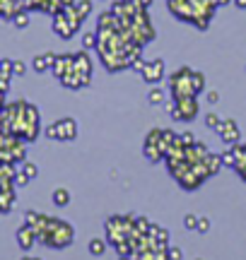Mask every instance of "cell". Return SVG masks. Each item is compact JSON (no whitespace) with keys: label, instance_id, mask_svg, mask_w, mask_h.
Returning <instances> with one entry per match:
<instances>
[{"label":"cell","instance_id":"6da1fadb","mask_svg":"<svg viewBox=\"0 0 246 260\" xmlns=\"http://www.w3.org/2000/svg\"><path fill=\"white\" fill-rule=\"evenodd\" d=\"M3 133H15L24 142H34L41 133V113L34 104L12 102L3 106Z\"/></svg>","mask_w":246,"mask_h":260},{"label":"cell","instance_id":"7a4b0ae2","mask_svg":"<svg viewBox=\"0 0 246 260\" xmlns=\"http://www.w3.org/2000/svg\"><path fill=\"white\" fill-rule=\"evenodd\" d=\"M24 222L34 226L39 243H44L48 248H68L73 243V239H75V229L66 219H56V217L29 210L24 214Z\"/></svg>","mask_w":246,"mask_h":260},{"label":"cell","instance_id":"3957f363","mask_svg":"<svg viewBox=\"0 0 246 260\" xmlns=\"http://www.w3.org/2000/svg\"><path fill=\"white\" fill-rule=\"evenodd\" d=\"M169 3V12L181 22H191L198 29H208L210 19L215 15L218 0H167Z\"/></svg>","mask_w":246,"mask_h":260},{"label":"cell","instance_id":"277c9868","mask_svg":"<svg viewBox=\"0 0 246 260\" xmlns=\"http://www.w3.org/2000/svg\"><path fill=\"white\" fill-rule=\"evenodd\" d=\"M169 89L174 99H179V96H198L205 89V77L198 70L181 68L169 77Z\"/></svg>","mask_w":246,"mask_h":260},{"label":"cell","instance_id":"5b68a950","mask_svg":"<svg viewBox=\"0 0 246 260\" xmlns=\"http://www.w3.org/2000/svg\"><path fill=\"white\" fill-rule=\"evenodd\" d=\"M179 138L174 130H164V128H155L147 133V138L142 142V154L150 164H157L162 159H167V152H169L171 142Z\"/></svg>","mask_w":246,"mask_h":260},{"label":"cell","instance_id":"8992f818","mask_svg":"<svg viewBox=\"0 0 246 260\" xmlns=\"http://www.w3.org/2000/svg\"><path fill=\"white\" fill-rule=\"evenodd\" d=\"M27 159V147L24 140L17 138L15 133H3L0 135V161H10V164H24Z\"/></svg>","mask_w":246,"mask_h":260},{"label":"cell","instance_id":"52a82bcc","mask_svg":"<svg viewBox=\"0 0 246 260\" xmlns=\"http://www.w3.org/2000/svg\"><path fill=\"white\" fill-rule=\"evenodd\" d=\"M80 24H82V15L77 12L75 5H70V8L60 10L58 15H53V31L60 39H73L75 31L80 29Z\"/></svg>","mask_w":246,"mask_h":260},{"label":"cell","instance_id":"ba28073f","mask_svg":"<svg viewBox=\"0 0 246 260\" xmlns=\"http://www.w3.org/2000/svg\"><path fill=\"white\" fill-rule=\"evenodd\" d=\"M169 116L179 123H191L198 116V102L196 96H179L169 104Z\"/></svg>","mask_w":246,"mask_h":260},{"label":"cell","instance_id":"9c48e42d","mask_svg":"<svg viewBox=\"0 0 246 260\" xmlns=\"http://www.w3.org/2000/svg\"><path fill=\"white\" fill-rule=\"evenodd\" d=\"M48 140H60V142H70L77 138V121L75 118H60V121L51 123L46 128Z\"/></svg>","mask_w":246,"mask_h":260},{"label":"cell","instance_id":"30bf717a","mask_svg":"<svg viewBox=\"0 0 246 260\" xmlns=\"http://www.w3.org/2000/svg\"><path fill=\"white\" fill-rule=\"evenodd\" d=\"M19 10H41V12H48V15H58L60 10L75 5V0H17Z\"/></svg>","mask_w":246,"mask_h":260},{"label":"cell","instance_id":"8fae6325","mask_svg":"<svg viewBox=\"0 0 246 260\" xmlns=\"http://www.w3.org/2000/svg\"><path fill=\"white\" fill-rule=\"evenodd\" d=\"M220 135V140L227 145V147H232V145H239V138H241V130H239L237 121H232V118H227V121L220 123V128L215 130Z\"/></svg>","mask_w":246,"mask_h":260},{"label":"cell","instance_id":"7c38bea8","mask_svg":"<svg viewBox=\"0 0 246 260\" xmlns=\"http://www.w3.org/2000/svg\"><path fill=\"white\" fill-rule=\"evenodd\" d=\"M142 80L147 84H160L162 80H164V60L162 58H157V60H150V63H145V68H142Z\"/></svg>","mask_w":246,"mask_h":260},{"label":"cell","instance_id":"4fadbf2b","mask_svg":"<svg viewBox=\"0 0 246 260\" xmlns=\"http://www.w3.org/2000/svg\"><path fill=\"white\" fill-rule=\"evenodd\" d=\"M75 70L80 73V77H82V82H85V87H87L89 80H92V58L87 56V51L75 53Z\"/></svg>","mask_w":246,"mask_h":260},{"label":"cell","instance_id":"5bb4252c","mask_svg":"<svg viewBox=\"0 0 246 260\" xmlns=\"http://www.w3.org/2000/svg\"><path fill=\"white\" fill-rule=\"evenodd\" d=\"M37 241H39V239H37V232H34V226L24 222V224H22V226L17 229V243H19V248H22V251H29V248H32V246H34Z\"/></svg>","mask_w":246,"mask_h":260},{"label":"cell","instance_id":"9a60e30c","mask_svg":"<svg viewBox=\"0 0 246 260\" xmlns=\"http://www.w3.org/2000/svg\"><path fill=\"white\" fill-rule=\"evenodd\" d=\"M73 68H75V56H58L56 63H53V75H56L58 80H63Z\"/></svg>","mask_w":246,"mask_h":260},{"label":"cell","instance_id":"2e32d148","mask_svg":"<svg viewBox=\"0 0 246 260\" xmlns=\"http://www.w3.org/2000/svg\"><path fill=\"white\" fill-rule=\"evenodd\" d=\"M232 147H234V152H237V164H234V171L239 174L241 181H246V142L244 145L239 142V145H232Z\"/></svg>","mask_w":246,"mask_h":260},{"label":"cell","instance_id":"e0dca14e","mask_svg":"<svg viewBox=\"0 0 246 260\" xmlns=\"http://www.w3.org/2000/svg\"><path fill=\"white\" fill-rule=\"evenodd\" d=\"M56 53H51V51H46V53H41V56L34 58V70L37 73H44V70H53V63H56Z\"/></svg>","mask_w":246,"mask_h":260},{"label":"cell","instance_id":"ac0fdd59","mask_svg":"<svg viewBox=\"0 0 246 260\" xmlns=\"http://www.w3.org/2000/svg\"><path fill=\"white\" fill-rule=\"evenodd\" d=\"M0 68H3V84H0V92L3 94H8V89H10V77H12V60H8V58H5V60H3V63H0Z\"/></svg>","mask_w":246,"mask_h":260},{"label":"cell","instance_id":"d6986e66","mask_svg":"<svg viewBox=\"0 0 246 260\" xmlns=\"http://www.w3.org/2000/svg\"><path fill=\"white\" fill-rule=\"evenodd\" d=\"M17 0H0V15H3V19H12L15 15H17Z\"/></svg>","mask_w":246,"mask_h":260},{"label":"cell","instance_id":"ffe728a7","mask_svg":"<svg viewBox=\"0 0 246 260\" xmlns=\"http://www.w3.org/2000/svg\"><path fill=\"white\" fill-rule=\"evenodd\" d=\"M53 205H58V207H68L70 205V193L66 188H56L53 190Z\"/></svg>","mask_w":246,"mask_h":260},{"label":"cell","instance_id":"44dd1931","mask_svg":"<svg viewBox=\"0 0 246 260\" xmlns=\"http://www.w3.org/2000/svg\"><path fill=\"white\" fill-rule=\"evenodd\" d=\"M106 246H109V241H104V239H92V241H89V253L99 258V255L106 253Z\"/></svg>","mask_w":246,"mask_h":260},{"label":"cell","instance_id":"7402d4cb","mask_svg":"<svg viewBox=\"0 0 246 260\" xmlns=\"http://www.w3.org/2000/svg\"><path fill=\"white\" fill-rule=\"evenodd\" d=\"M147 102H150L152 106H162V104H164V92H162L157 84H155V89L147 92Z\"/></svg>","mask_w":246,"mask_h":260},{"label":"cell","instance_id":"603a6c76","mask_svg":"<svg viewBox=\"0 0 246 260\" xmlns=\"http://www.w3.org/2000/svg\"><path fill=\"white\" fill-rule=\"evenodd\" d=\"M15 27L17 29H27L29 27V10H17V15L12 17Z\"/></svg>","mask_w":246,"mask_h":260},{"label":"cell","instance_id":"cb8c5ba5","mask_svg":"<svg viewBox=\"0 0 246 260\" xmlns=\"http://www.w3.org/2000/svg\"><path fill=\"white\" fill-rule=\"evenodd\" d=\"M75 8H77V12L82 15V19L89 17V12H92V0H77Z\"/></svg>","mask_w":246,"mask_h":260},{"label":"cell","instance_id":"d4e9b609","mask_svg":"<svg viewBox=\"0 0 246 260\" xmlns=\"http://www.w3.org/2000/svg\"><path fill=\"white\" fill-rule=\"evenodd\" d=\"M198 219L200 217H196V214H186V217H183V226H186L189 232H198Z\"/></svg>","mask_w":246,"mask_h":260},{"label":"cell","instance_id":"484cf974","mask_svg":"<svg viewBox=\"0 0 246 260\" xmlns=\"http://www.w3.org/2000/svg\"><path fill=\"white\" fill-rule=\"evenodd\" d=\"M97 44H99V34H92V31H89V34H85V37H82V46L85 48H97Z\"/></svg>","mask_w":246,"mask_h":260},{"label":"cell","instance_id":"4316f807","mask_svg":"<svg viewBox=\"0 0 246 260\" xmlns=\"http://www.w3.org/2000/svg\"><path fill=\"white\" fill-rule=\"evenodd\" d=\"M220 123H222V118H220L218 113H212V111H210L208 116H205V125H208V128L218 130V128H220Z\"/></svg>","mask_w":246,"mask_h":260},{"label":"cell","instance_id":"83f0119b","mask_svg":"<svg viewBox=\"0 0 246 260\" xmlns=\"http://www.w3.org/2000/svg\"><path fill=\"white\" fill-rule=\"evenodd\" d=\"M19 169H22V171H24L29 178H37L39 176V167H37V164H32V161H24V164H22Z\"/></svg>","mask_w":246,"mask_h":260},{"label":"cell","instance_id":"f1b7e54d","mask_svg":"<svg viewBox=\"0 0 246 260\" xmlns=\"http://www.w3.org/2000/svg\"><path fill=\"white\" fill-rule=\"evenodd\" d=\"M29 181H32V178L27 176V174H24V171H22V169H19L17 171V178H15V183H17V188H22V186H27Z\"/></svg>","mask_w":246,"mask_h":260},{"label":"cell","instance_id":"f546056e","mask_svg":"<svg viewBox=\"0 0 246 260\" xmlns=\"http://www.w3.org/2000/svg\"><path fill=\"white\" fill-rule=\"evenodd\" d=\"M169 258L171 260H183V251L179 246H169Z\"/></svg>","mask_w":246,"mask_h":260},{"label":"cell","instance_id":"4dcf8cb0","mask_svg":"<svg viewBox=\"0 0 246 260\" xmlns=\"http://www.w3.org/2000/svg\"><path fill=\"white\" fill-rule=\"evenodd\" d=\"M198 232L200 234H208L210 232V219H208V217H200V219H198Z\"/></svg>","mask_w":246,"mask_h":260},{"label":"cell","instance_id":"1f68e13d","mask_svg":"<svg viewBox=\"0 0 246 260\" xmlns=\"http://www.w3.org/2000/svg\"><path fill=\"white\" fill-rule=\"evenodd\" d=\"M12 73H15V75H24V63H22V60H12Z\"/></svg>","mask_w":246,"mask_h":260},{"label":"cell","instance_id":"d6a6232c","mask_svg":"<svg viewBox=\"0 0 246 260\" xmlns=\"http://www.w3.org/2000/svg\"><path fill=\"white\" fill-rule=\"evenodd\" d=\"M181 140H183L186 145H193V142H196V138H193L191 133H181Z\"/></svg>","mask_w":246,"mask_h":260},{"label":"cell","instance_id":"836d02e7","mask_svg":"<svg viewBox=\"0 0 246 260\" xmlns=\"http://www.w3.org/2000/svg\"><path fill=\"white\" fill-rule=\"evenodd\" d=\"M208 102L210 104H218L220 102V94L215 92V89H212V92H208Z\"/></svg>","mask_w":246,"mask_h":260},{"label":"cell","instance_id":"e575fe53","mask_svg":"<svg viewBox=\"0 0 246 260\" xmlns=\"http://www.w3.org/2000/svg\"><path fill=\"white\" fill-rule=\"evenodd\" d=\"M128 3H135V5H140V8H150L152 0H128Z\"/></svg>","mask_w":246,"mask_h":260},{"label":"cell","instance_id":"d590c367","mask_svg":"<svg viewBox=\"0 0 246 260\" xmlns=\"http://www.w3.org/2000/svg\"><path fill=\"white\" fill-rule=\"evenodd\" d=\"M237 3V8H246V0H234Z\"/></svg>","mask_w":246,"mask_h":260},{"label":"cell","instance_id":"8d00e7d4","mask_svg":"<svg viewBox=\"0 0 246 260\" xmlns=\"http://www.w3.org/2000/svg\"><path fill=\"white\" fill-rule=\"evenodd\" d=\"M220 5H227V3H232V0H218Z\"/></svg>","mask_w":246,"mask_h":260},{"label":"cell","instance_id":"74e56055","mask_svg":"<svg viewBox=\"0 0 246 260\" xmlns=\"http://www.w3.org/2000/svg\"><path fill=\"white\" fill-rule=\"evenodd\" d=\"M118 260H133V258H131V255H121V258H118Z\"/></svg>","mask_w":246,"mask_h":260},{"label":"cell","instance_id":"f35d334b","mask_svg":"<svg viewBox=\"0 0 246 260\" xmlns=\"http://www.w3.org/2000/svg\"><path fill=\"white\" fill-rule=\"evenodd\" d=\"M22 260H39V258H32V255H24V258Z\"/></svg>","mask_w":246,"mask_h":260}]
</instances>
